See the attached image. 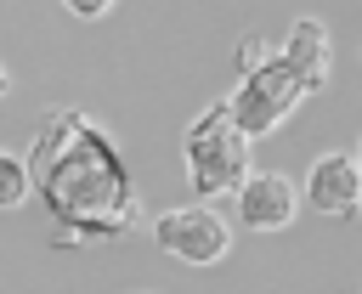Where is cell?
<instances>
[{
	"label": "cell",
	"mask_w": 362,
	"mask_h": 294,
	"mask_svg": "<svg viewBox=\"0 0 362 294\" xmlns=\"http://www.w3.org/2000/svg\"><path fill=\"white\" fill-rule=\"evenodd\" d=\"M28 187L57 220V249L107 243L136 226V181L119 141L79 107H51L28 147Z\"/></svg>",
	"instance_id": "cell-1"
},
{
	"label": "cell",
	"mask_w": 362,
	"mask_h": 294,
	"mask_svg": "<svg viewBox=\"0 0 362 294\" xmlns=\"http://www.w3.org/2000/svg\"><path fill=\"white\" fill-rule=\"evenodd\" d=\"M181 158H187V181L198 198H226L243 175H249V136L238 130L226 102H209L187 136H181Z\"/></svg>",
	"instance_id": "cell-2"
},
{
	"label": "cell",
	"mask_w": 362,
	"mask_h": 294,
	"mask_svg": "<svg viewBox=\"0 0 362 294\" xmlns=\"http://www.w3.org/2000/svg\"><path fill=\"white\" fill-rule=\"evenodd\" d=\"M300 96H305L300 74L283 57H260L255 68H243V85L226 96V107H232V119H238L243 136H266V130H277L300 107Z\"/></svg>",
	"instance_id": "cell-3"
},
{
	"label": "cell",
	"mask_w": 362,
	"mask_h": 294,
	"mask_svg": "<svg viewBox=\"0 0 362 294\" xmlns=\"http://www.w3.org/2000/svg\"><path fill=\"white\" fill-rule=\"evenodd\" d=\"M153 243H158L164 254L187 260V266H215V260L232 254V226H226L215 209L187 204V209H170V215L153 220Z\"/></svg>",
	"instance_id": "cell-4"
},
{
	"label": "cell",
	"mask_w": 362,
	"mask_h": 294,
	"mask_svg": "<svg viewBox=\"0 0 362 294\" xmlns=\"http://www.w3.org/2000/svg\"><path fill=\"white\" fill-rule=\"evenodd\" d=\"M305 198H311L322 215L351 220V215L362 209V170H356V158H351V153H322V158L311 164V175H305Z\"/></svg>",
	"instance_id": "cell-5"
},
{
	"label": "cell",
	"mask_w": 362,
	"mask_h": 294,
	"mask_svg": "<svg viewBox=\"0 0 362 294\" xmlns=\"http://www.w3.org/2000/svg\"><path fill=\"white\" fill-rule=\"evenodd\" d=\"M232 192H238V220H243L249 232H277V226L294 220V187H288L277 170L243 175Z\"/></svg>",
	"instance_id": "cell-6"
},
{
	"label": "cell",
	"mask_w": 362,
	"mask_h": 294,
	"mask_svg": "<svg viewBox=\"0 0 362 294\" xmlns=\"http://www.w3.org/2000/svg\"><path fill=\"white\" fill-rule=\"evenodd\" d=\"M294 74H300V85H305V96L311 90H322L328 85V74H334V51H328V28L317 23V17H300L294 28H288V45L277 51Z\"/></svg>",
	"instance_id": "cell-7"
},
{
	"label": "cell",
	"mask_w": 362,
	"mask_h": 294,
	"mask_svg": "<svg viewBox=\"0 0 362 294\" xmlns=\"http://www.w3.org/2000/svg\"><path fill=\"white\" fill-rule=\"evenodd\" d=\"M28 192H34L28 187V164L11 158V153H0V209H17Z\"/></svg>",
	"instance_id": "cell-8"
},
{
	"label": "cell",
	"mask_w": 362,
	"mask_h": 294,
	"mask_svg": "<svg viewBox=\"0 0 362 294\" xmlns=\"http://www.w3.org/2000/svg\"><path fill=\"white\" fill-rule=\"evenodd\" d=\"M62 6H68L74 17H107V11H113V0H62Z\"/></svg>",
	"instance_id": "cell-9"
},
{
	"label": "cell",
	"mask_w": 362,
	"mask_h": 294,
	"mask_svg": "<svg viewBox=\"0 0 362 294\" xmlns=\"http://www.w3.org/2000/svg\"><path fill=\"white\" fill-rule=\"evenodd\" d=\"M260 57H266V45H260V40H243V45H238V68H255Z\"/></svg>",
	"instance_id": "cell-10"
},
{
	"label": "cell",
	"mask_w": 362,
	"mask_h": 294,
	"mask_svg": "<svg viewBox=\"0 0 362 294\" xmlns=\"http://www.w3.org/2000/svg\"><path fill=\"white\" fill-rule=\"evenodd\" d=\"M0 96H6V68H0Z\"/></svg>",
	"instance_id": "cell-11"
},
{
	"label": "cell",
	"mask_w": 362,
	"mask_h": 294,
	"mask_svg": "<svg viewBox=\"0 0 362 294\" xmlns=\"http://www.w3.org/2000/svg\"><path fill=\"white\" fill-rule=\"evenodd\" d=\"M356 170H362V153H356Z\"/></svg>",
	"instance_id": "cell-12"
}]
</instances>
